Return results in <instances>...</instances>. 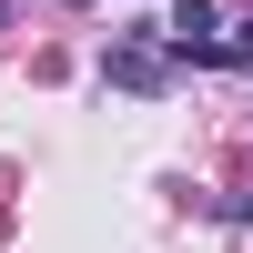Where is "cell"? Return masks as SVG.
<instances>
[{"label":"cell","instance_id":"cell-1","mask_svg":"<svg viewBox=\"0 0 253 253\" xmlns=\"http://www.w3.org/2000/svg\"><path fill=\"white\" fill-rule=\"evenodd\" d=\"M162 51L172 61H223V10L213 0H182V10L162 20Z\"/></svg>","mask_w":253,"mask_h":253},{"label":"cell","instance_id":"cell-2","mask_svg":"<svg viewBox=\"0 0 253 253\" xmlns=\"http://www.w3.org/2000/svg\"><path fill=\"white\" fill-rule=\"evenodd\" d=\"M112 81H122V91H162V81H172V51H162L152 31L112 41Z\"/></svg>","mask_w":253,"mask_h":253},{"label":"cell","instance_id":"cell-3","mask_svg":"<svg viewBox=\"0 0 253 253\" xmlns=\"http://www.w3.org/2000/svg\"><path fill=\"white\" fill-rule=\"evenodd\" d=\"M223 61H253V20H223Z\"/></svg>","mask_w":253,"mask_h":253}]
</instances>
